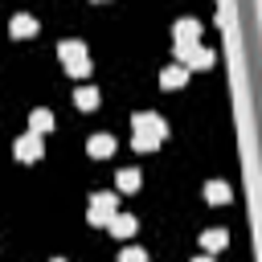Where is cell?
Listing matches in <instances>:
<instances>
[{"instance_id": "obj_16", "label": "cell", "mask_w": 262, "mask_h": 262, "mask_svg": "<svg viewBox=\"0 0 262 262\" xmlns=\"http://www.w3.org/2000/svg\"><path fill=\"white\" fill-rule=\"evenodd\" d=\"M119 262H147V254H143L139 246H127V250L119 254Z\"/></svg>"}, {"instance_id": "obj_15", "label": "cell", "mask_w": 262, "mask_h": 262, "mask_svg": "<svg viewBox=\"0 0 262 262\" xmlns=\"http://www.w3.org/2000/svg\"><path fill=\"white\" fill-rule=\"evenodd\" d=\"M131 147H135V151H156L160 139H156V135H139V131H131Z\"/></svg>"}, {"instance_id": "obj_5", "label": "cell", "mask_w": 262, "mask_h": 262, "mask_svg": "<svg viewBox=\"0 0 262 262\" xmlns=\"http://www.w3.org/2000/svg\"><path fill=\"white\" fill-rule=\"evenodd\" d=\"M172 33H176V45H201V20L196 16H180Z\"/></svg>"}, {"instance_id": "obj_17", "label": "cell", "mask_w": 262, "mask_h": 262, "mask_svg": "<svg viewBox=\"0 0 262 262\" xmlns=\"http://www.w3.org/2000/svg\"><path fill=\"white\" fill-rule=\"evenodd\" d=\"M192 262H213V258H209V254H201V258H192Z\"/></svg>"}, {"instance_id": "obj_1", "label": "cell", "mask_w": 262, "mask_h": 262, "mask_svg": "<svg viewBox=\"0 0 262 262\" xmlns=\"http://www.w3.org/2000/svg\"><path fill=\"white\" fill-rule=\"evenodd\" d=\"M57 57H61L66 74H74V78H86L90 74V57H86V45L82 41H61L57 45Z\"/></svg>"}, {"instance_id": "obj_14", "label": "cell", "mask_w": 262, "mask_h": 262, "mask_svg": "<svg viewBox=\"0 0 262 262\" xmlns=\"http://www.w3.org/2000/svg\"><path fill=\"white\" fill-rule=\"evenodd\" d=\"M205 196H209V205H225L229 201V184L225 180H209L205 184Z\"/></svg>"}, {"instance_id": "obj_6", "label": "cell", "mask_w": 262, "mask_h": 262, "mask_svg": "<svg viewBox=\"0 0 262 262\" xmlns=\"http://www.w3.org/2000/svg\"><path fill=\"white\" fill-rule=\"evenodd\" d=\"M86 151H90L94 160H106V156L115 151V135H106V131H98V135H90V139H86Z\"/></svg>"}, {"instance_id": "obj_11", "label": "cell", "mask_w": 262, "mask_h": 262, "mask_svg": "<svg viewBox=\"0 0 262 262\" xmlns=\"http://www.w3.org/2000/svg\"><path fill=\"white\" fill-rule=\"evenodd\" d=\"M135 229H139V221H135L131 213H115V217H111V233H115V237H123V242H127Z\"/></svg>"}, {"instance_id": "obj_12", "label": "cell", "mask_w": 262, "mask_h": 262, "mask_svg": "<svg viewBox=\"0 0 262 262\" xmlns=\"http://www.w3.org/2000/svg\"><path fill=\"white\" fill-rule=\"evenodd\" d=\"M74 102H78V111H94L98 106V86H78Z\"/></svg>"}, {"instance_id": "obj_7", "label": "cell", "mask_w": 262, "mask_h": 262, "mask_svg": "<svg viewBox=\"0 0 262 262\" xmlns=\"http://www.w3.org/2000/svg\"><path fill=\"white\" fill-rule=\"evenodd\" d=\"M8 33H12V37H37V16L16 12V16L8 20Z\"/></svg>"}, {"instance_id": "obj_3", "label": "cell", "mask_w": 262, "mask_h": 262, "mask_svg": "<svg viewBox=\"0 0 262 262\" xmlns=\"http://www.w3.org/2000/svg\"><path fill=\"white\" fill-rule=\"evenodd\" d=\"M131 131H139V135H156V139H164L168 135V123L156 115V111H139V115H131Z\"/></svg>"}, {"instance_id": "obj_18", "label": "cell", "mask_w": 262, "mask_h": 262, "mask_svg": "<svg viewBox=\"0 0 262 262\" xmlns=\"http://www.w3.org/2000/svg\"><path fill=\"white\" fill-rule=\"evenodd\" d=\"M53 262H66V258H53Z\"/></svg>"}, {"instance_id": "obj_13", "label": "cell", "mask_w": 262, "mask_h": 262, "mask_svg": "<svg viewBox=\"0 0 262 262\" xmlns=\"http://www.w3.org/2000/svg\"><path fill=\"white\" fill-rule=\"evenodd\" d=\"M139 180H143V176H139L135 168H119V176H115L119 192H135V188H139Z\"/></svg>"}, {"instance_id": "obj_8", "label": "cell", "mask_w": 262, "mask_h": 262, "mask_svg": "<svg viewBox=\"0 0 262 262\" xmlns=\"http://www.w3.org/2000/svg\"><path fill=\"white\" fill-rule=\"evenodd\" d=\"M201 246H205V254L213 258L217 250H225V246H229V229H205V233H201Z\"/></svg>"}, {"instance_id": "obj_4", "label": "cell", "mask_w": 262, "mask_h": 262, "mask_svg": "<svg viewBox=\"0 0 262 262\" xmlns=\"http://www.w3.org/2000/svg\"><path fill=\"white\" fill-rule=\"evenodd\" d=\"M12 151H16V160H20V164H37V160L45 156V143H41V135L25 131V135L12 143Z\"/></svg>"}, {"instance_id": "obj_10", "label": "cell", "mask_w": 262, "mask_h": 262, "mask_svg": "<svg viewBox=\"0 0 262 262\" xmlns=\"http://www.w3.org/2000/svg\"><path fill=\"white\" fill-rule=\"evenodd\" d=\"M29 131H33V135H45V131H53V111H45V106L29 111Z\"/></svg>"}, {"instance_id": "obj_9", "label": "cell", "mask_w": 262, "mask_h": 262, "mask_svg": "<svg viewBox=\"0 0 262 262\" xmlns=\"http://www.w3.org/2000/svg\"><path fill=\"white\" fill-rule=\"evenodd\" d=\"M184 82H188V70L184 66H164V74H160V86L164 90H180Z\"/></svg>"}, {"instance_id": "obj_2", "label": "cell", "mask_w": 262, "mask_h": 262, "mask_svg": "<svg viewBox=\"0 0 262 262\" xmlns=\"http://www.w3.org/2000/svg\"><path fill=\"white\" fill-rule=\"evenodd\" d=\"M115 213H119V196L115 192H94L90 196V209H86V221L90 225H111Z\"/></svg>"}]
</instances>
